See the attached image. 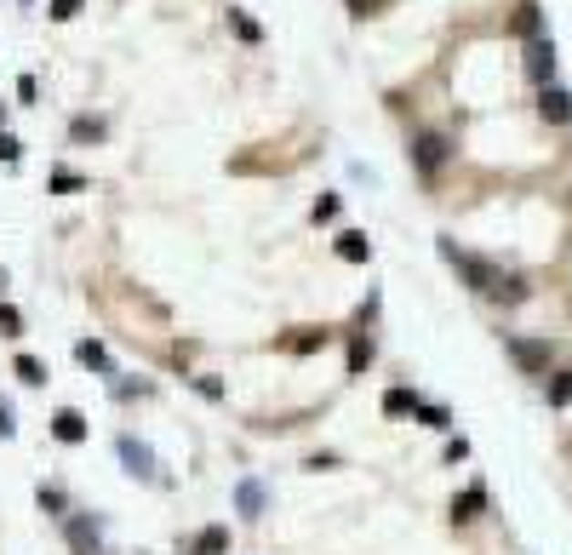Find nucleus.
Returning a JSON list of instances; mask_svg holds the SVG:
<instances>
[{"label":"nucleus","mask_w":572,"mask_h":555,"mask_svg":"<svg viewBox=\"0 0 572 555\" xmlns=\"http://www.w3.org/2000/svg\"><path fill=\"white\" fill-rule=\"evenodd\" d=\"M435 252H441V258H447V264L458 269V281H463V287H470V292H481V298H486V292H493V287H498V275H504L498 264H486V258H475V252H470V246H458V241H452V235H441V241H435Z\"/></svg>","instance_id":"obj_1"},{"label":"nucleus","mask_w":572,"mask_h":555,"mask_svg":"<svg viewBox=\"0 0 572 555\" xmlns=\"http://www.w3.org/2000/svg\"><path fill=\"white\" fill-rule=\"evenodd\" d=\"M407 155H412V166H418V178H441V166L452 161V138L447 132H412V143H407Z\"/></svg>","instance_id":"obj_2"},{"label":"nucleus","mask_w":572,"mask_h":555,"mask_svg":"<svg viewBox=\"0 0 572 555\" xmlns=\"http://www.w3.org/2000/svg\"><path fill=\"white\" fill-rule=\"evenodd\" d=\"M504 350H510V361L521 372H533V378L556 372V344H549V338H504Z\"/></svg>","instance_id":"obj_3"},{"label":"nucleus","mask_w":572,"mask_h":555,"mask_svg":"<svg viewBox=\"0 0 572 555\" xmlns=\"http://www.w3.org/2000/svg\"><path fill=\"white\" fill-rule=\"evenodd\" d=\"M327 344H332V327H315V321L275 332V350H281V355H321Z\"/></svg>","instance_id":"obj_4"},{"label":"nucleus","mask_w":572,"mask_h":555,"mask_svg":"<svg viewBox=\"0 0 572 555\" xmlns=\"http://www.w3.org/2000/svg\"><path fill=\"white\" fill-rule=\"evenodd\" d=\"M521 69H526L533 87H549V80H556V40L533 35V40H526V52H521Z\"/></svg>","instance_id":"obj_5"},{"label":"nucleus","mask_w":572,"mask_h":555,"mask_svg":"<svg viewBox=\"0 0 572 555\" xmlns=\"http://www.w3.org/2000/svg\"><path fill=\"white\" fill-rule=\"evenodd\" d=\"M538 115H544L549 126H572V92L556 87V80H549V87H538Z\"/></svg>","instance_id":"obj_6"},{"label":"nucleus","mask_w":572,"mask_h":555,"mask_svg":"<svg viewBox=\"0 0 572 555\" xmlns=\"http://www.w3.org/2000/svg\"><path fill=\"white\" fill-rule=\"evenodd\" d=\"M52 435L63 441V446H80L92 430H87V413H75V407H57L52 413Z\"/></svg>","instance_id":"obj_7"},{"label":"nucleus","mask_w":572,"mask_h":555,"mask_svg":"<svg viewBox=\"0 0 572 555\" xmlns=\"http://www.w3.org/2000/svg\"><path fill=\"white\" fill-rule=\"evenodd\" d=\"M75 361H80L87 372H98V378H115V355L103 350L98 338H80V344H75Z\"/></svg>","instance_id":"obj_8"},{"label":"nucleus","mask_w":572,"mask_h":555,"mask_svg":"<svg viewBox=\"0 0 572 555\" xmlns=\"http://www.w3.org/2000/svg\"><path fill=\"white\" fill-rule=\"evenodd\" d=\"M332 252H338V258H344V264H372V241H367L361 229H338Z\"/></svg>","instance_id":"obj_9"},{"label":"nucleus","mask_w":572,"mask_h":555,"mask_svg":"<svg viewBox=\"0 0 572 555\" xmlns=\"http://www.w3.org/2000/svg\"><path fill=\"white\" fill-rule=\"evenodd\" d=\"M538 29H544L538 0H515V12H510V35H515V40H533Z\"/></svg>","instance_id":"obj_10"},{"label":"nucleus","mask_w":572,"mask_h":555,"mask_svg":"<svg viewBox=\"0 0 572 555\" xmlns=\"http://www.w3.org/2000/svg\"><path fill=\"white\" fill-rule=\"evenodd\" d=\"M103 138H109V120H103V115H75V120H69V143L92 149V143H103Z\"/></svg>","instance_id":"obj_11"},{"label":"nucleus","mask_w":572,"mask_h":555,"mask_svg":"<svg viewBox=\"0 0 572 555\" xmlns=\"http://www.w3.org/2000/svg\"><path fill=\"white\" fill-rule=\"evenodd\" d=\"M418 390H407V383H395V390H384V418H418Z\"/></svg>","instance_id":"obj_12"},{"label":"nucleus","mask_w":572,"mask_h":555,"mask_svg":"<svg viewBox=\"0 0 572 555\" xmlns=\"http://www.w3.org/2000/svg\"><path fill=\"white\" fill-rule=\"evenodd\" d=\"M367 367H372V332H367V315H361V327L349 338V378H361Z\"/></svg>","instance_id":"obj_13"},{"label":"nucleus","mask_w":572,"mask_h":555,"mask_svg":"<svg viewBox=\"0 0 572 555\" xmlns=\"http://www.w3.org/2000/svg\"><path fill=\"white\" fill-rule=\"evenodd\" d=\"M120 458H126V469H132V476H143V481L155 476V464H150V446H143V441L120 435Z\"/></svg>","instance_id":"obj_14"},{"label":"nucleus","mask_w":572,"mask_h":555,"mask_svg":"<svg viewBox=\"0 0 572 555\" xmlns=\"http://www.w3.org/2000/svg\"><path fill=\"white\" fill-rule=\"evenodd\" d=\"M481 509H486V487H470L463 498H452V527H470Z\"/></svg>","instance_id":"obj_15"},{"label":"nucleus","mask_w":572,"mask_h":555,"mask_svg":"<svg viewBox=\"0 0 572 555\" xmlns=\"http://www.w3.org/2000/svg\"><path fill=\"white\" fill-rule=\"evenodd\" d=\"M69 550H75V555H98V527H92L87 516L69 521Z\"/></svg>","instance_id":"obj_16"},{"label":"nucleus","mask_w":572,"mask_h":555,"mask_svg":"<svg viewBox=\"0 0 572 555\" xmlns=\"http://www.w3.org/2000/svg\"><path fill=\"white\" fill-rule=\"evenodd\" d=\"M229 29H235V40H246V47H264V29H258V17H246L241 6H229Z\"/></svg>","instance_id":"obj_17"},{"label":"nucleus","mask_w":572,"mask_h":555,"mask_svg":"<svg viewBox=\"0 0 572 555\" xmlns=\"http://www.w3.org/2000/svg\"><path fill=\"white\" fill-rule=\"evenodd\" d=\"M47 189H52V195H80V189H92V183H87V178H80V173H75V166H57V173L47 178Z\"/></svg>","instance_id":"obj_18"},{"label":"nucleus","mask_w":572,"mask_h":555,"mask_svg":"<svg viewBox=\"0 0 572 555\" xmlns=\"http://www.w3.org/2000/svg\"><path fill=\"white\" fill-rule=\"evenodd\" d=\"M12 372L29 383V390H40V383H47V361H35V355H17L12 361Z\"/></svg>","instance_id":"obj_19"},{"label":"nucleus","mask_w":572,"mask_h":555,"mask_svg":"<svg viewBox=\"0 0 572 555\" xmlns=\"http://www.w3.org/2000/svg\"><path fill=\"white\" fill-rule=\"evenodd\" d=\"M0 338H24V309L0 298Z\"/></svg>","instance_id":"obj_20"},{"label":"nucleus","mask_w":572,"mask_h":555,"mask_svg":"<svg viewBox=\"0 0 572 555\" xmlns=\"http://www.w3.org/2000/svg\"><path fill=\"white\" fill-rule=\"evenodd\" d=\"M572 401V372H556L549 378V407H567Z\"/></svg>","instance_id":"obj_21"},{"label":"nucleus","mask_w":572,"mask_h":555,"mask_svg":"<svg viewBox=\"0 0 572 555\" xmlns=\"http://www.w3.org/2000/svg\"><path fill=\"white\" fill-rule=\"evenodd\" d=\"M201 550H206V555H224V550H229V527H206V532H201Z\"/></svg>","instance_id":"obj_22"},{"label":"nucleus","mask_w":572,"mask_h":555,"mask_svg":"<svg viewBox=\"0 0 572 555\" xmlns=\"http://www.w3.org/2000/svg\"><path fill=\"white\" fill-rule=\"evenodd\" d=\"M241 509H246V516H264V487H258V481L241 487Z\"/></svg>","instance_id":"obj_23"},{"label":"nucleus","mask_w":572,"mask_h":555,"mask_svg":"<svg viewBox=\"0 0 572 555\" xmlns=\"http://www.w3.org/2000/svg\"><path fill=\"white\" fill-rule=\"evenodd\" d=\"M338 206H344L338 195H321V201L309 206V218H315V224H332V218H338Z\"/></svg>","instance_id":"obj_24"},{"label":"nucleus","mask_w":572,"mask_h":555,"mask_svg":"<svg viewBox=\"0 0 572 555\" xmlns=\"http://www.w3.org/2000/svg\"><path fill=\"white\" fill-rule=\"evenodd\" d=\"M80 6H87V0H52V24H69V17H80Z\"/></svg>","instance_id":"obj_25"},{"label":"nucleus","mask_w":572,"mask_h":555,"mask_svg":"<svg viewBox=\"0 0 572 555\" xmlns=\"http://www.w3.org/2000/svg\"><path fill=\"white\" fill-rule=\"evenodd\" d=\"M0 161H6V166H17V161H24V143H17V138L6 132V126H0Z\"/></svg>","instance_id":"obj_26"},{"label":"nucleus","mask_w":572,"mask_h":555,"mask_svg":"<svg viewBox=\"0 0 572 555\" xmlns=\"http://www.w3.org/2000/svg\"><path fill=\"white\" fill-rule=\"evenodd\" d=\"M418 418L430 424V430H447V424H452V413H447V407H418Z\"/></svg>","instance_id":"obj_27"},{"label":"nucleus","mask_w":572,"mask_h":555,"mask_svg":"<svg viewBox=\"0 0 572 555\" xmlns=\"http://www.w3.org/2000/svg\"><path fill=\"white\" fill-rule=\"evenodd\" d=\"M40 509H47V516H63V493L57 487H40Z\"/></svg>","instance_id":"obj_28"},{"label":"nucleus","mask_w":572,"mask_h":555,"mask_svg":"<svg viewBox=\"0 0 572 555\" xmlns=\"http://www.w3.org/2000/svg\"><path fill=\"white\" fill-rule=\"evenodd\" d=\"M384 12V0H349V17H378Z\"/></svg>","instance_id":"obj_29"},{"label":"nucleus","mask_w":572,"mask_h":555,"mask_svg":"<svg viewBox=\"0 0 572 555\" xmlns=\"http://www.w3.org/2000/svg\"><path fill=\"white\" fill-rule=\"evenodd\" d=\"M195 390H201L206 401H224V383H218V378H195Z\"/></svg>","instance_id":"obj_30"},{"label":"nucleus","mask_w":572,"mask_h":555,"mask_svg":"<svg viewBox=\"0 0 572 555\" xmlns=\"http://www.w3.org/2000/svg\"><path fill=\"white\" fill-rule=\"evenodd\" d=\"M12 430H17V418H12V401L0 395V435H12Z\"/></svg>","instance_id":"obj_31"},{"label":"nucleus","mask_w":572,"mask_h":555,"mask_svg":"<svg viewBox=\"0 0 572 555\" xmlns=\"http://www.w3.org/2000/svg\"><path fill=\"white\" fill-rule=\"evenodd\" d=\"M458 458H470V441H463V435H458V441H447V464H458Z\"/></svg>","instance_id":"obj_32"},{"label":"nucleus","mask_w":572,"mask_h":555,"mask_svg":"<svg viewBox=\"0 0 572 555\" xmlns=\"http://www.w3.org/2000/svg\"><path fill=\"white\" fill-rule=\"evenodd\" d=\"M0 292H6V269H0Z\"/></svg>","instance_id":"obj_33"}]
</instances>
